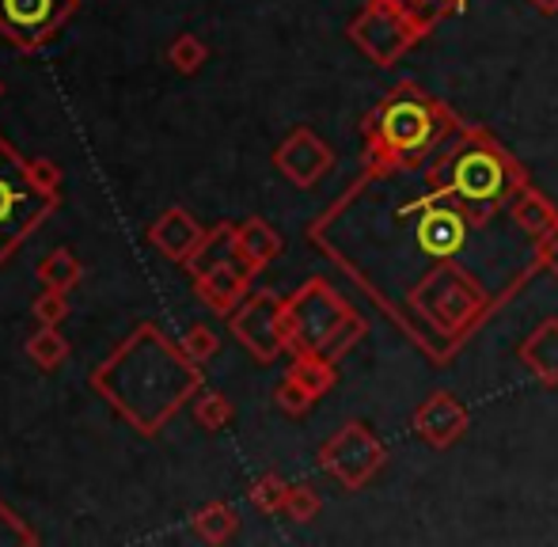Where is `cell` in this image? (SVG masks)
Listing matches in <instances>:
<instances>
[{"label":"cell","instance_id":"7a4b0ae2","mask_svg":"<svg viewBox=\"0 0 558 547\" xmlns=\"http://www.w3.org/2000/svg\"><path fill=\"white\" fill-rule=\"evenodd\" d=\"M92 388L125 426L156 437L202 392V369L160 324H137L92 369Z\"/></svg>","mask_w":558,"mask_h":547},{"label":"cell","instance_id":"ac0fdd59","mask_svg":"<svg viewBox=\"0 0 558 547\" xmlns=\"http://www.w3.org/2000/svg\"><path fill=\"white\" fill-rule=\"evenodd\" d=\"M289 377L301 380L316 400H324V396L338 385V365L319 354H296L293 365H289Z\"/></svg>","mask_w":558,"mask_h":547},{"label":"cell","instance_id":"836d02e7","mask_svg":"<svg viewBox=\"0 0 558 547\" xmlns=\"http://www.w3.org/2000/svg\"><path fill=\"white\" fill-rule=\"evenodd\" d=\"M0 96H4V84H0Z\"/></svg>","mask_w":558,"mask_h":547},{"label":"cell","instance_id":"7c38bea8","mask_svg":"<svg viewBox=\"0 0 558 547\" xmlns=\"http://www.w3.org/2000/svg\"><path fill=\"white\" fill-rule=\"evenodd\" d=\"M468 426H471L468 408H463L452 392H445V388L429 392L411 414V429L418 434V441L429 445V449H437V452L452 449V445L468 434Z\"/></svg>","mask_w":558,"mask_h":547},{"label":"cell","instance_id":"277c9868","mask_svg":"<svg viewBox=\"0 0 558 547\" xmlns=\"http://www.w3.org/2000/svg\"><path fill=\"white\" fill-rule=\"evenodd\" d=\"M368 324L327 278H308L296 293L286 296V347L289 354H319L327 362H342Z\"/></svg>","mask_w":558,"mask_h":547},{"label":"cell","instance_id":"83f0119b","mask_svg":"<svg viewBox=\"0 0 558 547\" xmlns=\"http://www.w3.org/2000/svg\"><path fill=\"white\" fill-rule=\"evenodd\" d=\"M38 533L23 518H15L4 502H0V547H35Z\"/></svg>","mask_w":558,"mask_h":547},{"label":"cell","instance_id":"7402d4cb","mask_svg":"<svg viewBox=\"0 0 558 547\" xmlns=\"http://www.w3.org/2000/svg\"><path fill=\"white\" fill-rule=\"evenodd\" d=\"M232 414H235V408L225 392H198L194 396V422H198L202 429H209V434L225 429L228 422H232Z\"/></svg>","mask_w":558,"mask_h":547},{"label":"cell","instance_id":"f546056e","mask_svg":"<svg viewBox=\"0 0 558 547\" xmlns=\"http://www.w3.org/2000/svg\"><path fill=\"white\" fill-rule=\"evenodd\" d=\"M403 4L414 8V12H418V20L426 23L429 31H434L448 12H452V0H403Z\"/></svg>","mask_w":558,"mask_h":547},{"label":"cell","instance_id":"5bb4252c","mask_svg":"<svg viewBox=\"0 0 558 547\" xmlns=\"http://www.w3.org/2000/svg\"><path fill=\"white\" fill-rule=\"evenodd\" d=\"M232 247H235V255H240L243 267L258 278V274L278 259L286 244H281V236H278L274 224H266L263 217H247V221L232 224Z\"/></svg>","mask_w":558,"mask_h":547},{"label":"cell","instance_id":"8992f818","mask_svg":"<svg viewBox=\"0 0 558 547\" xmlns=\"http://www.w3.org/2000/svg\"><path fill=\"white\" fill-rule=\"evenodd\" d=\"M345 35L373 65L396 69L429 35V27L403 0H365V8L345 27Z\"/></svg>","mask_w":558,"mask_h":547},{"label":"cell","instance_id":"4fadbf2b","mask_svg":"<svg viewBox=\"0 0 558 547\" xmlns=\"http://www.w3.org/2000/svg\"><path fill=\"white\" fill-rule=\"evenodd\" d=\"M206 236H209V229H202V224L194 221V217L186 214L183 206L160 214L153 229H148V244H153L156 252L163 255V259L179 263V267H186V263H191L194 255L202 252Z\"/></svg>","mask_w":558,"mask_h":547},{"label":"cell","instance_id":"d6986e66","mask_svg":"<svg viewBox=\"0 0 558 547\" xmlns=\"http://www.w3.org/2000/svg\"><path fill=\"white\" fill-rule=\"evenodd\" d=\"M35 278L43 281V289H58V293H69L73 285H81L84 267H81V259L69 252V247H58V252L46 255V259L38 263Z\"/></svg>","mask_w":558,"mask_h":547},{"label":"cell","instance_id":"ffe728a7","mask_svg":"<svg viewBox=\"0 0 558 547\" xmlns=\"http://www.w3.org/2000/svg\"><path fill=\"white\" fill-rule=\"evenodd\" d=\"M69 354H73V347H69V339L58 331V327H43V331H35L27 339V357L43 373L61 369V365L69 362Z\"/></svg>","mask_w":558,"mask_h":547},{"label":"cell","instance_id":"484cf974","mask_svg":"<svg viewBox=\"0 0 558 547\" xmlns=\"http://www.w3.org/2000/svg\"><path fill=\"white\" fill-rule=\"evenodd\" d=\"M27 175H31V183H35L43 194H50V198H61L65 171H61V163H53L50 156H31V160H27Z\"/></svg>","mask_w":558,"mask_h":547},{"label":"cell","instance_id":"52a82bcc","mask_svg":"<svg viewBox=\"0 0 558 547\" xmlns=\"http://www.w3.org/2000/svg\"><path fill=\"white\" fill-rule=\"evenodd\" d=\"M186 270H191V278H194L198 301L206 304L214 316H225V319L247 301L251 278H255V274L240 263V255H235L232 224L228 221L209 229L206 244H202V252L186 263Z\"/></svg>","mask_w":558,"mask_h":547},{"label":"cell","instance_id":"ba28073f","mask_svg":"<svg viewBox=\"0 0 558 547\" xmlns=\"http://www.w3.org/2000/svg\"><path fill=\"white\" fill-rule=\"evenodd\" d=\"M388 464V449L376 437V429L361 418H350L319 445V467L342 490H365Z\"/></svg>","mask_w":558,"mask_h":547},{"label":"cell","instance_id":"9c48e42d","mask_svg":"<svg viewBox=\"0 0 558 547\" xmlns=\"http://www.w3.org/2000/svg\"><path fill=\"white\" fill-rule=\"evenodd\" d=\"M228 331L232 339L247 350L255 362L270 365L281 354H289L286 347V296L274 289H258L247 293V301L228 316Z\"/></svg>","mask_w":558,"mask_h":547},{"label":"cell","instance_id":"2e32d148","mask_svg":"<svg viewBox=\"0 0 558 547\" xmlns=\"http://www.w3.org/2000/svg\"><path fill=\"white\" fill-rule=\"evenodd\" d=\"M509 217L517 221V229L524 232V236H532L539 244V240H547L555 232V224H558V209H555V202L547 198L539 186H524L521 194L513 198V206H509Z\"/></svg>","mask_w":558,"mask_h":547},{"label":"cell","instance_id":"d4e9b609","mask_svg":"<svg viewBox=\"0 0 558 547\" xmlns=\"http://www.w3.org/2000/svg\"><path fill=\"white\" fill-rule=\"evenodd\" d=\"M319 510H324V498H319L316 487H308V483H296V487H289V498H286V518L296 521V525H308V521L319 518Z\"/></svg>","mask_w":558,"mask_h":547},{"label":"cell","instance_id":"6da1fadb","mask_svg":"<svg viewBox=\"0 0 558 547\" xmlns=\"http://www.w3.org/2000/svg\"><path fill=\"white\" fill-rule=\"evenodd\" d=\"M463 122V119H460ZM456 134V130H452ZM452 134L418 168L361 171L308 224V240L396 324L407 296L445 270H471L513 301L539 274V244L509 206L460 179Z\"/></svg>","mask_w":558,"mask_h":547},{"label":"cell","instance_id":"d6a6232c","mask_svg":"<svg viewBox=\"0 0 558 547\" xmlns=\"http://www.w3.org/2000/svg\"><path fill=\"white\" fill-rule=\"evenodd\" d=\"M463 4H468V0H452V12H460Z\"/></svg>","mask_w":558,"mask_h":547},{"label":"cell","instance_id":"5b68a950","mask_svg":"<svg viewBox=\"0 0 558 547\" xmlns=\"http://www.w3.org/2000/svg\"><path fill=\"white\" fill-rule=\"evenodd\" d=\"M61 198L43 194L27 175V160L0 134V267L58 214Z\"/></svg>","mask_w":558,"mask_h":547},{"label":"cell","instance_id":"3957f363","mask_svg":"<svg viewBox=\"0 0 558 547\" xmlns=\"http://www.w3.org/2000/svg\"><path fill=\"white\" fill-rule=\"evenodd\" d=\"M460 126V114L429 96L422 84L403 81L361 119L365 171L418 168Z\"/></svg>","mask_w":558,"mask_h":547},{"label":"cell","instance_id":"44dd1931","mask_svg":"<svg viewBox=\"0 0 558 547\" xmlns=\"http://www.w3.org/2000/svg\"><path fill=\"white\" fill-rule=\"evenodd\" d=\"M247 498H251V506H255L258 513H286L289 483L281 479L278 472H266L247 487Z\"/></svg>","mask_w":558,"mask_h":547},{"label":"cell","instance_id":"cb8c5ba5","mask_svg":"<svg viewBox=\"0 0 558 547\" xmlns=\"http://www.w3.org/2000/svg\"><path fill=\"white\" fill-rule=\"evenodd\" d=\"M274 403H278V408L286 411L289 418H304V414L316 408V396H312L308 388L301 385V380H293L286 373V377H281V385L274 388Z\"/></svg>","mask_w":558,"mask_h":547},{"label":"cell","instance_id":"9a60e30c","mask_svg":"<svg viewBox=\"0 0 558 547\" xmlns=\"http://www.w3.org/2000/svg\"><path fill=\"white\" fill-rule=\"evenodd\" d=\"M517 357L544 388H558V316L539 319L529 339L517 347Z\"/></svg>","mask_w":558,"mask_h":547},{"label":"cell","instance_id":"30bf717a","mask_svg":"<svg viewBox=\"0 0 558 547\" xmlns=\"http://www.w3.org/2000/svg\"><path fill=\"white\" fill-rule=\"evenodd\" d=\"M81 0H0V35L23 53H38L73 20Z\"/></svg>","mask_w":558,"mask_h":547},{"label":"cell","instance_id":"4dcf8cb0","mask_svg":"<svg viewBox=\"0 0 558 547\" xmlns=\"http://www.w3.org/2000/svg\"><path fill=\"white\" fill-rule=\"evenodd\" d=\"M539 267H544L551 278H558V224L547 240H539Z\"/></svg>","mask_w":558,"mask_h":547},{"label":"cell","instance_id":"4316f807","mask_svg":"<svg viewBox=\"0 0 558 547\" xmlns=\"http://www.w3.org/2000/svg\"><path fill=\"white\" fill-rule=\"evenodd\" d=\"M179 347L186 350V357H194L198 365H206L209 357L221 350V339H217V331H209L206 324H194V327H186V335L179 339Z\"/></svg>","mask_w":558,"mask_h":547},{"label":"cell","instance_id":"f1b7e54d","mask_svg":"<svg viewBox=\"0 0 558 547\" xmlns=\"http://www.w3.org/2000/svg\"><path fill=\"white\" fill-rule=\"evenodd\" d=\"M35 316H38V324H43V327L65 324V316H69V296L58 293V289H43V296L35 301Z\"/></svg>","mask_w":558,"mask_h":547},{"label":"cell","instance_id":"e0dca14e","mask_svg":"<svg viewBox=\"0 0 558 547\" xmlns=\"http://www.w3.org/2000/svg\"><path fill=\"white\" fill-rule=\"evenodd\" d=\"M194 533L206 544H228L235 533H240V513L228 502H209L194 513Z\"/></svg>","mask_w":558,"mask_h":547},{"label":"cell","instance_id":"603a6c76","mask_svg":"<svg viewBox=\"0 0 558 547\" xmlns=\"http://www.w3.org/2000/svg\"><path fill=\"white\" fill-rule=\"evenodd\" d=\"M206 58H209V46L202 42L198 35H179L175 42L168 46V61L175 65V73H183V76L198 73V69L206 65Z\"/></svg>","mask_w":558,"mask_h":547},{"label":"cell","instance_id":"8fae6325","mask_svg":"<svg viewBox=\"0 0 558 547\" xmlns=\"http://www.w3.org/2000/svg\"><path fill=\"white\" fill-rule=\"evenodd\" d=\"M274 168H278L296 191H312V186L335 168V148L327 145L316 130L296 126L293 134L274 148Z\"/></svg>","mask_w":558,"mask_h":547},{"label":"cell","instance_id":"1f68e13d","mask_svg":"<svg viewBox=\"0 0 558 547\" xmlns=\"http://www.w3.org/2000/svg\"><path fill=\"white\" fill-rule=\"evenodd\" d=\"M539 15H558V0H529Z\"/></svg>","mask_w":558,"mask_h":547}]
</instances>
